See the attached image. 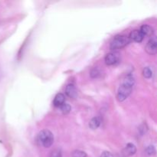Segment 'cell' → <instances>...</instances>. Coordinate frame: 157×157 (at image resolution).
Returning a JSON list of instances; mask_svg holds the SVG:
<instances>
[{
  "instance_id": "obj_1",
  "label": "cell",
  "mask_w": 157,
  "mask_h": 157,
  "mask_svg": "<svg viewBox=\"0 0 157 157\" xmlns=\"http://www.w3.org/2000/svg\"><path fill=\"white\" fill-rule=\"evenodd\" d=\"M135 84V79L132 75H128L124 80V82L120 86L117 91V100L120 102L124 101L131 94Z\"/></svg>"
},
{
  "instance_id": "obj_2",
  "label": "cell",
  "mask_w": 157,
  "mask_h": 157,
  "mask_svg": "<svg viewBox=\"0 0 157 157\" xmlns=\"http://www.w3.org/2000/svg\"><path fill=\"white\" fill-rule=\"evenodd\" d=\"M37 141L44 147L48 148L54 143L53 133L48 130H41L38 134Z\"/></svg>"
},
{
  "instance_id": "obj_3",
  "label": "cell",
  "mask_w": 157,
  "mask_h": 157,
  "mask_svg": "<svg viewBox=\"0 0 157 157\" xmlns=\"http://www.w3.org/2000/svg\"><path fill=\"white\" fill-rule=\"evenodd\" d=\"M131 40L129 38V36L125 35H118L113 38L112 41L110 42V48L111 50H117L121 49L122 48H124L127 46L129 43H130Z\"/></svg>"
},
{
  "instance_id": "obj_4",
  "label": "cell",
  "mask_w": 157,
  "mask_h": 157,
  "mask_svg": "<svg viewBox=\"0 0 157 157\" xmlns=\"http://www.w3.org/2000/svg\"><path fill=\"white\" fill-rule=\"evenodd\" d=\"M120 58H121V56H120V54L118 52H112L106 55L104 61L107 65H114L119 62Z\"/></svg>"
},
{
  "instance_id": "obj_5",
  "label": "cell",
  "mask_w": 157,
  "mask_h": 157,
  "mask_svg": "<svg viewBox=\"0 0 157 157\" xmlns=\"http://www.w3.org/2000/svg\"><path fill=\"white\" fill-rule=\"evenodd\" d=\"M157 50V41L156 37H153L150 39L146 46V52L149 55H156Z\"/></svg>"
},
{
  "instance_id": "obj_6",
  "label": "cell",
  "mask_w": 157,
  "mask_h": 157,
  "mask_svg": "<svg viewBox=\"0 0 157 157\" xmlns=\"http://www.w3.org/2000/svg\"><path fill=\"white\" fill-rule=\"evenodd\" d=\"M136 152V146L134 145L133 144H127L124 149L122 151V155L124 157H128V156H131L133 155H134Z\"/></svg>"
},
{
  "instance_id": "obj_7",
  "label": "cell",
  "mask_w": 157,
  "mask_h": 157,
  "mask_svg": "<svg viewBox=\"0 0 157 157\" xmlns=\"http://www.w3.org/2000/svg\"><path fill=\"white\" fill-rule=\"evenodd\" d=\"M65 93L67 97L75 99L78 97V90H77L76 87H75V84H67V87L65 89Z\"/></svg>"
},
{
  "instance_id": "obj_8",
  "label": "cell",
  "mask_w": 157,
  "mask_h": 157,
  "mask_svg": "<svg viewBox=\"0 0 157 157\" xmlns=\"http://www.w3.org/2000/svg\"><path fill=\"white\" fill-rule=\"evenodd\" d=\"M129 38H130V40H133V41H136V42H141L144 40V36L140 30H133L130 33Z\"/></svg>"
},
{
  "instance_id": "obj_9",
  "label": "cell",
  "mask_w": 157,
  "mask_h": 157,
  "mask_svg": "<svg viewBox=\"0 0 157 157\" xmlns=\"http://www.w3.org/2000/svg\"><path fill=\"white\" fill-rule=\"evenodd\" d=\"M102 120L101 117H94L89 122V127L91 130H97L101 126Z\"/></svg>"
},
{
  "instance_id": "obj_10",
  "label": "cell",
  "mask_w": 157,
  "mask_h": 157,
  "mask_svg": "<svg viewBox=\"0 0 157 157\" xmlns=\"http://www.w3.org/2000/svg\"><path fill=\"white\" fill-rule=\"evenodd\" d=\"M64 101H65V96H64L63 94L58 93V94L55 97L53 104L55 107H61L63 104H64Z\"/></svg>"
},
{
  "instance_id": "obj_11",
  "label": "cell",
  "mask_w": 157,
  "mask_h": 157,
  "mask_svg": "<svg viewBox=\"0 0 157 157\" xmlns=\"http://www.w3.org/2000/svg\"><path fill=\"white\" fill-rule=\"evenodd\" d=\"M140 31V32L144 37L151 36L153 34V29L149 25H143Z\"/></svg>"
},
{
  "instance_id": "obj_12",
  "label": "cell",
  "mask_w": 157,
  "mask_h": 157,
  "mask_svg": "<svg viewBox=\"0 0 157 157\" xmlns=\"http://www.w3.org/2000/svg\"><path fill=\"white\" fill-rule=\"evenodd\" d=\"M101 70L98 67H94L90 71V77L92 78H98L101 75Z\"/></svg>"
},
{
  "instance_id": "obj_13",
  "label": "cell",
  "mask_w": 157,
  "mask_h": 157,
  "mask_svg": "<svg viewBox=\"0 0 157 157\" xmlns=\"http://www.w3.org/2000/svg\"><path fill=\"white\" fill-rule=\"evenodd\" d=\"M143 75L147 79H150L153 76V71H152V70L149 67H146L143 70Z\"/></svg>"
},
{
  "instance_id": "obj_14",
  "label": "cell",
  "mask_w": 157,
  "mask_h": 157,
  "mask_svg": "<svg viewBox=\"0 0 157 157\" xmlns=\"http://www.w3.org/2000/svg\"><path fill=\"white\" fill-rule=\"evenodd\" d=\"M60 107H61V112H62L64 114H67V113H70L71 110V107L70 104H66V103L63 104Z\"/></svg>"
},
{
  "instance_id": "obj_15",
  "label": "cell",
  "mask_w": 157,
  "mask_h": 157,
  "mask_svg": "<svg viewBox=\"0 0 157 157\" xmlns=\"http://www.w3.org/2000/svg\"><path fill=\"white\" fill-rule=\"evenodd\" d=\"M87 153L82 150H77L72 153L71 157H87Z\"/></svg>"
},
{
  "instance_id": "obj_16",
  "label": "cell",
  "mask_w": 157,
  "mask_h": 157,
  "mask_svg": "<svg viewBox=\"0 0 157 157\" xmlns=\"http://www.w3.org/2000/svg\"><path fill=\"white\" fill-rule=\"evenodd\" d=\"M146 153L148 156H153V155L156 154V149L153 145L149 146L146 149Z\"/></svg>"
},
{
  "instance_id": "obj_17",
  "label": "cell",
  "mask_w": 157,
  "mask_h": 157,
  "mask_svg": "<svg viewBox=\"0 0 157 157\" xmlns=\"http://www.w3.org/2000/svg\"><path fill=\"white\" fill-rule=\"evenodd\" d=\"M50 157H62V155H61V150H58V149H56V150H54L51 153Z\"/></svg>"
},
{
  "instance_id": "obj_18",
  "label": "cell",
  "mask_w": 157,
  "mask_h": 157,
  "mask_svg": "<svg viewBox=\"0 0 157 157\" xmlns=\"http://www.w3.org/2000/svg\"><path fill=\"white\" fill-rule=\"evenodd\" d=\"M100 157H113V156L111 153H110V152L105 151L104 152V153H102V154L101 155Z\"/></svg>"
},
{
  "instance_id": "obj_19",
  "label": "cell",
  "mask_w": 157,
  "mask_h": 157,
  "mask_svg": "<svg viewBox=\"0 0 157 157\" xmlns=\"http://www.w3.org/2000/svg\"><path fill=\"white\" fill-rule=\"evenodd\" d=\"M1 78H2V71L1 69H0V80H1Z\"/></svg>"
}]
</instances>
